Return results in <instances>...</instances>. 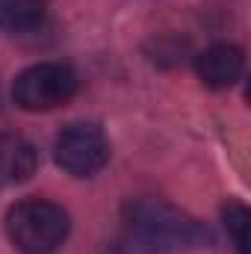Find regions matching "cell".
Listing matches in <instances>:
<instances>
[{"label": "cell", "instance_id": "8992f818", "mask_svg": "<svg viewBox=\"0 0 251 254\" xmlns=\"http://www.w3.org/2000/svg\"><path fill=\"white\" fill-rule=\"evenodd\" d=\"M39 169L36 145L21 133H0V190L27 184Z\"/></svg>", "mask_w": 251, "mask_h": 254}, {"label": "cell", "instance_id": "7a4b0ae2", "mask_svg": "<svg viewBox=\"0 0 251 254\" xmlns=\"http://www.w3.org/2000/svg\"><path fill=\"white\" fill-rule=\"evenodd\" d=\"M68 231V210L48 198H24L6 210V237L21 254H54Z\"/></svg>", "mask_w": 251, "mask_h": 254}, {"label": "cell", "instance_id": "3957f363", "mask_svg": "<svg viewBox=\"0 0 251 254\" xmlns=\"http://www.w3.org/2000/svg\"><path fill=\"white\" fill-rule=\"evenodd\" d=\"M80 89L74 68L65 63H36L12 83V101L24 113H51L65 107Z\"/></svg>", "mask_w": 251, "mask_h": 254}, {"label": "cell", "instance_id": "52a82bcc", "mask_svg": "<svg viewBox=\"0 0 251 254\" xmlns=\"http://www.w3.org/2000/svg\"><path fill=\"white\" fill-rule=\"evenodd\" d=\"M45 0H0V30L3 33H30L45 21Z\"/></svg>", "mask_w": 251, "mask_h": 254}, {"label": "cell", "instance_id": "ba28073f", "mask_svg": "<svg viewBox=\"0 0 251 254\" xmlns=\"http://www.w3.org/2000/svg\"><path fill=\"white\" fill-rule=\"evenodd\" d=\"M222 222H225V231H228L237 254H249V225H251L249 207L243 201H228L222 207Z\"/></svg>", "mask_w": 251, "mask_h": 254}, {"label": "cell", "instance_id": "9c48e42d", "mask_svg": "<svg viewBox=\"0 0 251 254\" xmlns=\"http://www.w3.org/2000/svg\"><path fill=\"white\" fill-rule=\"evenodd\" d=\"M104 254H157V249H151L148 243H142V240L133 237V234H122L119 240H113V243L107 246Z\"/></svg>", "mask_w": 251, "mask_h": 254}, {"label": "cell", "instance_id": "277c9868", "mask_svg": "<svg viewBox=\"0 0 251 254\" xmlns=\"http://www.w3.org/2000/svg\"><path fill=\"white\" fill-rule=\"evenodd\" d=\"M54 160L71 178H95L110 163V139L98 125L74 122L54 139Z\"/></svg>", "mask_w": 251, "mask_h": 254}, {"label": "cell", "instance_id": "5b68a950", "mask_svg": "<svg viewBox=\"0 0 251 254\" xmlns=\"http://www.w3.org/2000/svg\"><path fill=\"white\" fill-rule=\"evenodd\" d=\"M195 71L207 89H231L246 71V54L231 42L210 45L195 57Z\"/></svg>", "mask_w": 251, "mask_h": 254}, {"label": "cell", "instance_id": "6da1fadb", "mask_svg": "<svg viewBox=\"0 0 251 254\" xmlns=\"http://www.w3.org/2000/svg\"><path fill=\"white\" fill-rule=\"evenodd\" d=\"M127 234L139 237L157 252H195L213 243L204 222L178 210L163 198H133L125 204Z\"/></svg>", "mask_w": 251, "mask_h": 254}]
</instances>
